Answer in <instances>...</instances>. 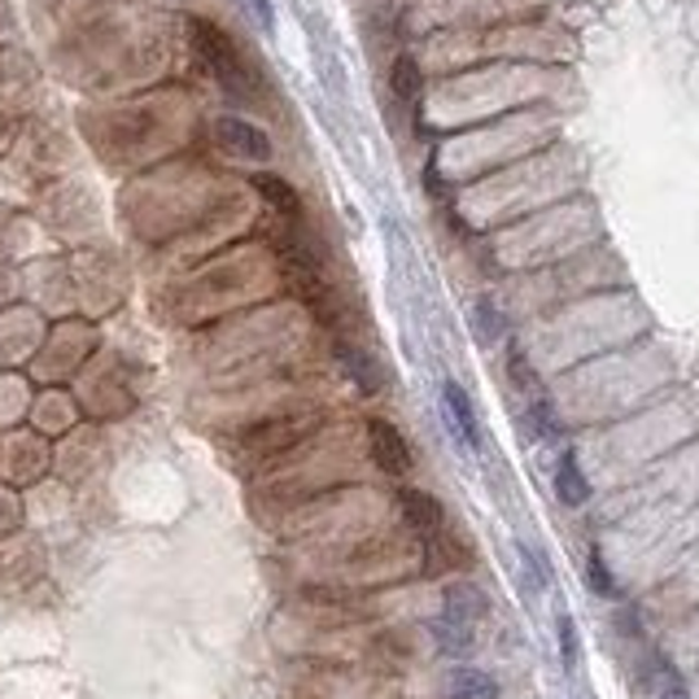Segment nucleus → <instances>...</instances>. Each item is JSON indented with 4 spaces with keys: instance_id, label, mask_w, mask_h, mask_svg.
Listing matches in <instances>:
<instances>
[{
    "instance_id": "nucleus-1",
    "label": "nucleus",
    "mask_w": 699,
    "mask_h": 699,
    "mask_svg": "<svg viewBox=\"0 0 699 699\" xmlns=\"http://www.w3.org/2000/svg\"><path fill=\"white\" fill-rule=\"evenodd\" d=\"M193 36H197V49H202V58H206L210 74L219 79V88H223L227 97H250V74H245V62L236 58L232 40H227L214 22H206V18L193 22Z\"/></svg>"
},
{
    "instance_id": "nucleus-2",
    "label": "nucleus",
    "mask_w": 699,
    "mask_h": 699,
    "mask_svg": "<svg viewBox=\"0 0 699 699\" xmlns=\"http://www.w3.org/2000/svg\"><path fill=\"white\" fill-rule=\"evenodd\" d=\"M214 140H219L227 153L250 158V162H267V158H272V136H267L263 128L245 123V119H232V114L214 119Z\"/></svg>"
},
{
    "instance_id": "nucleus-3",
    "label": "nucleus",
    "mask_w": 699,
    "mask_h": 699,
    "mask_svg": "<svg viewBox=\"0 0 699 699\" xmlns=\"http://www.w3.org/2000/svg\"><path fill=\"white\" fill-rule=\"evenodd\" d=\"M367 437H372V455H376V464H381L385 473L403 477V473L412 468V450H407V442H403V433H398L394 424L372 419V424H367Z\"/></svg>"
},
{
    "instance_id": "nucleus-4",
    "label": "nucleus",
    "mask_w": 699,
    "mask_h": 699,
    "mask_svg": "<svg viewBox=\"0 0 699 699\" xmlns=\"http://www.w3.org/2000/svg\"><path fill=\"white\" fill-rule=\"evenodd\" d=\"M442 412L450 419V433L468 446V450H477L482 446V428H477V412H473V403H468V394L455 385V381H446L442 385Z\"/></svg>"
},
{
    "instance_id": "nucleus-5",
    "label": "nucleus",
    "mask_w": 699,
    "mask_h": 699,
    "mask_svg": "<svg viewBox=\"0 0 699 699\" xmlns=\"http://www.w3.org/2000/svg\"><path fill=\"white\" fill-rule=\"evenodd\" d=\"M403 516H407V525L419 529V534H437L442 529V520H446V511H442V503L433 498V494H419V489H403Z\"/></svg>"
},
{
    "instance_id": "nucleus-6",
    "label": "nucleus",
    "mask_w": 699,
    "mask_h": 699,
    "mask_svg": "<svg viewBox=\"0 0 699 699\" xmlns=\"http://www.w3.org/2000/svg\"><path fill=\"white\" fill-rule=\"evenodd\" d=\"M446 696L450 699H498V682L482 673V669H455L450 682H446Z\"/></svg>"
},
{
    "instance_id": "nucleus-7",
    "label": "nucleus",
    "mask_w": 699,
    "mask_h": 699,
    "mask_svg": "<svg viewBox=\"0 0 699 699\" xmlns=\"http://www.w3.org/2000/svg\"><path fill=\"white\" fill-rule=\"evenodd\" d=\"M556 494L568 503V507H581L586 498H590V482L581 477V464H577V455L568 450L564 459H559V468H556Z\"/></svg>"
},
{
    "instance_id": "nucleus-8",
    "label": "nucleus",
    "mask_w": 699,
    "mask_h": 699,
    "mask_svg": "<svg viewBox=\"0 0 699 699\" xmlns=\"http://www.w3.org/2000/svg\"><path fill=\"white\" fill-rule=\"evenodd\" d=\"M486 612V599H482V590L477 586H450L446 590V617H455V621H477Z\"/></svg>"
},
{
    "instance_id": "nucleus-9",
    "label": "nucleus",
    "mask_w": 699,
    "mask_h": 699,
    "mask_svg": "<svg viewBox=\"0 0 699 699\" xmlns=\"http://www.w3.org/2000/svg\"><path fill=\"white\" fill-rule=\"evenodd\" d=\"M337 354H342V367L350 372V381H354L363 394H376V389H381V372H376V363H372L363 350L342 346Z\"/></svg>"
},
{
    "instance_id": "nucleus-10",
    "label": "nucleus",
    "mask_w": 699,
    "mask_h": 699,
    "mask_svg": "<svg viewBox=\"0 0 699 699\" xmlns=\"http://www.w3.org/2000/svg\"><path fill=\"white\" fill-rule=\"evenodd\" d=\"M433 634H437V647H442L446 656H468V651H473V626H468V621L442 617V621L433 626Z\"/></svg>"
},
{
    "instance_id": "nucleus-11",
    "label": "nucleus",
    "mask_w": 699,
    "mask_h": 699,
    "mask_svg": "<svg viewBox=\"0 0 699 699\" xmlns=\"http://www.w3.org/2000/svg\"><path fill=\"white\" fill-rule=\"evenodd\" d=\"M389 88H394V97H398V101H416L419 97L416 58H398V62H394V70H389Z\"/></svg>"
},
{
    "instance_id": "nucleus-12",
    "label": "nucleus",
    "mask_w": 699,
    "mask_h": 699,
    "mask_svg": "<svg viewBox=\"0 0 699 699\" xmlns=\"http://www.w3.org/2000/svg\"><path fill=\"white\" fill-rule=\"evenodd\" d=\"M254 189H259V193H263V197H267L276 210H284V214H297V193H293L280 175H254Z\"/></svg>"
},
{
    "instance_id": "nucleus-13",
    "label": "nucleus",
    "mask_w": 699,
    "mask_h": 699,
    "mask_svg": "<svg viewBox=\"0 0 699 699\" xmlns=\"http://www.w3.org/2000/svg\"><path fill=\"white\" fill-rule=\"evenodd\" d=\"M529 428L538 433V437H556V412H551V403L547 398H534V407H529Z\"/></svg>"
},
{
    "instance_id": "nucleus-14",
    "label": "nucleus",
    "mask_w": 699,
    "mask_h": 699,
    "mask_svg": "<svg viewBox=\"0 0 699 699\" xmlns=\"http://www.w3.org/2000/svg\"><path fill=\"white\" fill-rule=\"evenodd\" d=\"M586 577H590V586H595L599 595H617V581H612V573H608V564H604V556H599V551H590Z\"/></svg>"
},
{
    "instance_id": "nucleus-15",
    "label": "nucleus",
    "mask_w": 699,
    "mask_h": 699,
    "mask_svg": "<svg viewBox=\"0 0 699 699\" xmlns=\"http://www.w3.org/2000/svg\"><path fill=\"white\" fill-rule=\"evenodd\" d=\"M503 333V315L489 306V302H477V337L482 342H494Z\"/></svg>"
},
{
    "instance_id": "nucleus-16",
    "label": "nucleus",
    "mask_w": 699,
    "mask_h": 699,
    "mask_svg": "<svg viewBox=\"0 0 699 699\" xmlns=\"http://www.w3.org/2000/svg\"><path fill=\"white\" fill-rule=\"evenodd\" d=\"M559 651H564V665L573 669L577 665V629H573L568 617H559Z\"/></svg>"
},
{
    "instance_id": "nucleus-17",
    "label": "nucleus",
    "mask_w": 699,
    "mask_h": 699,
    "mask_svg": "<svg viewBox=\"0 0 699 699\" xmlns=\"http://www.w3.org/2000/svg\"><path fill=\"white\" fill-rule=\"evenodd\" d=\"M520 559H525V568H529L534 586L543 590V586H547V564H543V556H538V551H529V547H520Z\"/></svg>"
},
{
    "instance_id": "nucleus-18",
    "label": "nucleus",
    "mask_w": 699,
    "mask_h": 699,
    "mask_svg": "<svg viewBox=\"0 0 699 699\" xmlns=\"http://www.w3.org/2000/svg\"><path fill=\"white\" fill-rule=\"evenodd\" d=\"M284 276L297 284V293H302V297H311V293H315V272H306V267L288 263V267H284Z\"/></svg>"
},
{
    "instance_id": "nucleus-19",
    "label": "nucleus",
    "mask_w": 699,
    "mask_h": 699,
    "mask_svg": "<svg viewBox=\"0 0 699 699\" xmlns=\"http://www.w3.org/2000/svg\"><path fill=\"white\" fill-rule=\"evenodd\" d=\"M511 376H516V385H520V389H534V372H529V363H525V354H520V350L511 354Z\"/></svg>"
},
{
    "instance_id": "nucleus-20",
    "label": "nucleus",
    "mask_w": 699,
    "mask_h": 699,
    "mask_svg": "<svg viewBox=\"0 0 699 699\" xmlns=\"http://www.w3.org/2000/svg\"><path fill=\"white\" fill-rule=\"evenodd\" d=\"M245 4H250V9L259 13V27H263V31H272V27H276V13H272V0H245Z\"/></svg>"
},
{
    "instance_id": "nucleus-21",
    "label": "nucleus",
    "mask_w": 699,
    "mask_h": 699,
    "mask_svg": "<svg viewBox=\"0 0 699 699\" xmlns=\"http://www.w3.org/2000/svg\"><path fill=\"white\" fill-rule=\"evenodd\" d=\"M660 699H691L687 691H682V682H669L665 691H660Z\"/></svg>"
}]
</instances>
